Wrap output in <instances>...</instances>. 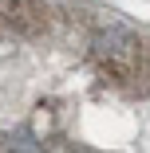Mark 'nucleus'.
Masks as SVG:
<instances>
[{"mask_svg": "<svg viewBox=\"0 0 150 153\" xmlns=\"http://www.w3.org/2000/svg\"><path fill=\"white\" fill-rule=\"evenodd\" d=\"M0 153H150V27L0 0Z\"/></svg>", "mask_w": 150, "mask_h": 153, "instance_id": "f257e3e1", "label": "nucleus"}]
</instances>
